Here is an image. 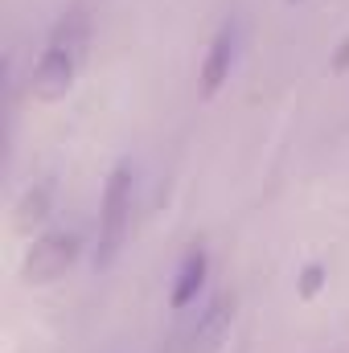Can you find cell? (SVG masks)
Masks as SVG:
<instances>
[{
    "mask_svg": "<svg viewBox=\"0 0 349 353\" xmlns=\"http://www.w3.org/2000/svg\"><path fill=\"white\" fill-rule=\"evenodd\" d=\"M87 41H90L87 12H83V8H70V12L54 25V33L46 37L41 54H37V62H33V70H29V90H33V99L54 103V99H62L66 90L74 87V79H79V70H83V58H87Z\"/></svg>",
    "mask_w": 349,
    "mask_h": 353,
    "instance_id": "obj_1",
    "label": "cell"
},
{
    "mask_svg": "<svg viewBox=\"0 0 349 353\" xmlns=\"http://www.w3.org/2000/svg\"><path fill=\"white\" fill-rule=\"evenodd\" d=\"M46 214H50V185H37V189H29V193L21 197V205H17V226L29 230V226L41 222Z\"/></svg>",
    "mask_w": 349,
    "mask_h": 353,
    "instance_id": "obj_7",
    "label": "cell"
},
{
    "mask_svg": "<svg viewBox=\"0 0 349 353\" xmlns=\"http://www.w3.org/2000/svg\"><path fill=\"white\" fill-rule=\"evenodd\" d=\"M230 325H235V292L222 288L197 308V321L189 325L181 353H218L226 333H230Z\"/></svg>",
    "mask_w": 349,
    "mask_h": 353,
    "instance_id": "obj_4",
    "label": "cell"
},
{
    "mask_svg": "<svg viewBox=\"0 0 349 353\" xmlns=\"http://www.w3.org/2000/svg\"><path fill=\"white\" fill-rule=\"evenodd\" d=\"M74 259H79V234L74 230H46L25 251L21 279L25 283H54V279H62L70 271Z\"/></svg>",
    "mask_w": 349,
    "mask_h": 353,
    "instance_id": "obj_3",
    "label": "cell"
},
{
    "mask_svg": "<svg viewBox=\"0 0 349 353\" xmlns=\"http://www.w3.org/2000/svg\"><path fill=\"white\" fill-rule=\"evenodd\" d=\"M235 54H239V25L222 21V29L214 33L210 50H206V62H201V94H218L222 90V83L235 70Z\"/></svg>",
    "mask_w": 349,
    "mask_h": 353,
    "instance_id": "obj_5",
    "label": "cell"
},
{
    "mask_svg": "<svg viewBox=\"0 0 349 353\" xmlns=\"http://www.w3.org/2000/svg\"><path fill=\"white\" fill-rule=\"evenodd\" d=\"M206 271H210L206 247H189L185 259H181V267H177V279H173V308H185V304L197 300V292H201V283H206Z\"/></svg>",
    "mask_w": 349,
    "mask_h": 353,
    "instance_id": "obj_6",
    "label": "cell"
},
{
    "mask_svg": "<svg viewBox=\"0 0 349 353\" xmlns=\"http://www.w3.org/2000/svg\"><path fill=\"white\" fill-rule=\"evenodd\" d=\"M128 230H132V165L119 161L107 173L103 201H99V234H94V267L99 271H107L119 259Z\"/></svg>",
    "mask_w": 349,
    "mask_h": 353,
    "instance_id": "obj_2",
    "label": "cell"
}]
</instances>
